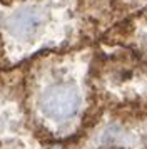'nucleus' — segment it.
Instances as JSON below:
<instances>
[{
  "label": "nucleus",
  "instance_id": "f03ea898",
  "mask_svg": "<svg viewBox=\"0 0 147 149\" xmlns=\"http://www.w3.org/2000/svg\"><path fill=\"white\" fill-rule=\"evenodd\" d=\"M95 44L85 47L44 52L24 64V82L30 107L42 129L64 137L70 129L87 126L95 107L92 89V61Z\"/></svg>",
  "mask_w": 147,
  "mask_h": 149
},
{
  "label": "nucleus",
  "instance_id": "39448f33",
  "mask_svg": "<svg viewBox=\"0 0 147 149\" xmlns=\"http://www.w3.org/2000/svg\"><path fill=\"white\" fill-rule=\"evenodd\" d=\"M99 40L122 45L147 62V5L115 22Z\"/></svg>",
  "mask_w": 147,
  "mask_h": 149
},
{
  "label": "nucleus",
  "instance_id": "f257e3e1",
  "mask_svg": "<svg viewBox=\"0 0 147 149\" xmlns=\"http://www.w3.org/2000/svg\"><path fill=\"white\" fill-rule=\"evenodd\" d=\"M102 35L85 0H0V69L92 45Z\"/></svg>",
  "mask_w": 147,
  "mask_h": 149
},
{
  "label": "nucleus",
  "instance_id": "20e7f679",
  "mask_svg": "<svg viewBox=\"0 0 147 149\" xmlns=\"http://www.w3.org/2000/svg\"><path fill=\"white\" fill-rule=\"evenodd\" d=\"M97 111L85 126L89 149H147V104Z\"/></svg>",
  "mask_w": 147,
  "mask_h": 149
},
{
  "label": "nucleus",
  "instance_id": "7ed1b4c3",
  "mask_svg": "<svg viewBox=\"0 0 147 149\" xmlns=\"http://www.w3.org/2000/svg\"><path fill=\"white\" fill-rule=\"evenodd\" d=\"M90 75L95 109L147 104V62L129 49L95 42Z\"/></svg>",
  "mask_w": 147,
  "mask_h": 149
}]
</instances>
